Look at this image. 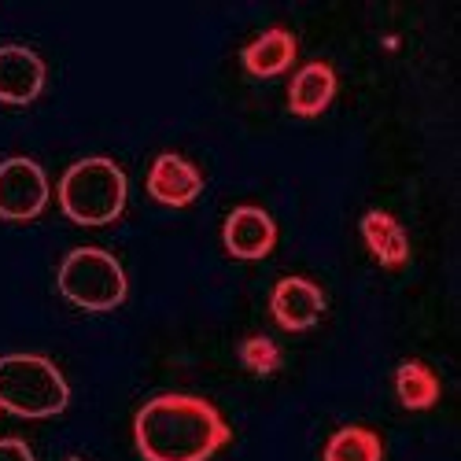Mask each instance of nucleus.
<instances>
[{"label":"nucleus","instance_id":"nucleus-1","mask_svg":"<svg viewBox=\"0 0 461 461\" xmlns=\"http://www.w3.org/2000/svg\"><path fill=\"white\" fill-rule=\"evenodd\" d=\"M229 425L200 395H156L133 417V439L144 461H207L229 443Z\"/></svg>","mask_w":461,"mask_h":461},{"label":"nucleus","instance_id":"nucleus-2","mask_svg":"<svg viewBox=\"0 0 461 461\" xmlns=\"http://www.w3.org/2000/svg\"><path fill=\"white\" fill-rule=\"evenodd\" d=\"M59 207L78 225H107L126 207V174L107 156H89L59 177Z\"/></svg>","mask_w":461,"mask_h":461},{"label":"nucleus","instance_id":"nucleus-3","mask_svg":"<svg viewBox=\"0 0 461 461\" xmlns=\"http://www.w3.org/2000/svg\"><path fill=\"white\" fill-rule=\"evenodd\" d=\"M70 402V388L45 355L0 358V406L19 417H56Z\"/></svg>","mask_w":461,"mask_h":461},{"label":"nucleus","instance_id":"nucleus-4","mask_svg":"<svg viewBox=\"0 0 461 461\" xmlns=\"http://www.w3.org/2000/svg\"><path fill=\"white\" fill-rule=\"evenodd\" d=\"M126 288V270L104 248H74L59 262V292L82 311H114Z\"/></svg>","mask_w":461,"mask_h":461},{"label":"nucleus","instance_id":"nucleus-5","mask_svg":"<svg viewBox=\"0 0 461 461\" xmlns=\"http://www.w3.org/2000/svg\"><path fill=\"white\" fill-rule=\"evenodd\" d=\"M49 203V177L26 156H12L0 163V218L30 221Z\"/></svg>","mask_w":461,"mask_h":461},{"label":"nucleus","instance_id":"nucleus-6","mask_svg":"<svg viewBox=\"0 0 461 461\" xmlns=\"http://www.w3.org/2000/svg\"><path fill=\"white\" fill-rule=\"evenodd\" d=\"M45 59L26 45H0V100L5 104H30L45 89Z\"/></svg>","mask_w":461,"mask_h":461},{"label":"nucleus","instance_id":"nucleus-7","mask_svg":"<svg viewBox=\"0 0 461 461\" xmlns=\"http://www.w3.org/2000/svg\"><path fill=\"white\" fill-rule=\"evenodd\" d=\"M221 237H225L229 255H237V258H262V255H270L274 244H277V225H274V218L266 214L262 207H248L244 203V207L229 211Z\"/></svg>","mask_w":461,"mask_h":461},{"label":"nucleus","instance_id":"nucleus-8","mask_svg":"<svg viewBox=\"0 0 461 461\" xmlns=\"http://www.w3.org/2000/svg\"><path fill=\"white\" fill-rule=\"evenodd\" d=\"M270 311L277 318L281 329L288 332H303V329H311L321 311H325V295L314 281H306V277H285L277 281L274 295H270Z\"/></svg>","mask_w":461,"mask_h":461},{"label":"nucleus","instance_id":"nucleus-9","mask_svg":"<svg viewBox=\"0 0 461 461\" xmlns=\"http://www.w3.org/2000/svg\"><path fill=\"white\" fill-rule=\"evenodd\" d=\"M148 192L167 207H185L203 192V177L177 151H163L148 170Z\"/></svg>","mask_w":461,"mask_h":461},{"label":"nucleus","instance_id":"nucleus-10","mask_svg":"<svg viewBox=\"0 0 461 461\" xmlns=\"http://www.w3.org/2000/svg\"><path fill=\"white\" fill-rule=\"evenodd\" d=\"M240 59H244L248 74H255V78H274V74H281L295 59V33L285 30V26L262 30L255 41L244 45Z\"/></svg>","mask_w":461,"mask_h":461},{"label":"nucleus","instance_id":"nucleus-11","mask_svg":"<svg viewBox=\"0 0 461 461\" xmlns=\"http://www.w3.org/2000/svg\"><path fill=\"white\" fill-rule=\"evenodd\" d=\"M332 93H336V70L329 63L314 59L295 70V78L288 86V107L295 114H318L329 107Z\"/></svg>","mask_w":461,"mask_h":461},{"label":"nucleus","instance_id":"nucleus-12","mask_svg":"<svg viewBox=\"0 0 461 461\" xmlns=\"http://www.w3.org/2000/svg\"><path fill=\"white\" fill-rule=\"evenodd\" d=\"M362 237H366L369 251H373L384 266H402V262L410 258L406 229H402L388 211H369V214H362Z\"/></svg>","mask_w":461,"mask_h":461},{"label":"nucleus","instance_id":"nucleus-13","mask_svg":"<svg viewBox=\"0 0 461 461\" xmlns=\"http://www.w3.org/2000/svg\"><path fill=\"white\" fill-rule=\"evenodd\" d=\"M395 392L406 410H429L439 402V376L425 362H402L395 369Z\"/></svg>","mask_w":461,"mask_h":461},{"label":"nucleus","instance_id":"nucleus-14","mask_svg":"<svg viewBox=\"0 0 461 461\" xmlns=\"http://www.w3.org/2000/svg\"><path fill=\"white\" fill-rule=\"evenodd\" d=\"M380 457H384L380 436L362 425H343L325 443V461H380Z\"/></svg>","mask_w":461,"mask_h":461},{"label":"nucleus","instance_id":"nucleus-15","mask_svg":"<svg viewBox=\"0 0 461 461\" xmlns=\"http://www.w3.org/2000/svg\"><path fill=\"white\" fill-rule=\"evenodd\" d=\"M240 362L251 369V373H274L281 366V351L270 336H248L240 343Z\"/></svg>","mask_w":461,"mask_h":461},{"label":"nucleus","instance_id":"nucleus-16","mask_svg":"<svg viewBox=\"0 0 461 461\" xmlns=\"http://www.w3.org/2000/svg\"><path fill=\"white\" fill-rule=\"evenodd\" d=\"M0 461H33V450L23 439H0Z\"/></svg>","mask_w":461,"mask_h":461},{"label":"nucleus","instance_id":"nucleus-17","mask_svg":"<svg viewBox=\"0 0 461 461\" xmlns=\"http://www.w3.org/2000/svg\"><path fill=\"white\" fill-rule=\"evenodd\" d=\"M63 461H86V457H63Z\"/></svg>","mask_w":461,"mask_h":461}]
</instances>
